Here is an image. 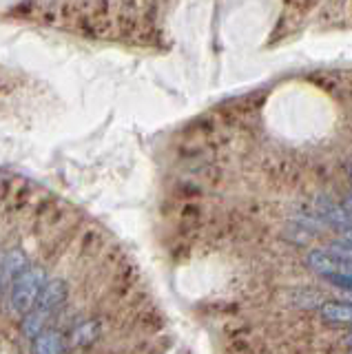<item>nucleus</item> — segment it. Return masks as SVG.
Here are the masks:
<instances>
[{"label": "nucleus", "mask_w": 352, "mask_h": 354, "mask_svg": "<svg viewBox=\"0 0 352 354\" xmlns=\"http://www.w3.org/2000/svg\"><path fill=\"white\" fill-rule=\"evenodd\" d=\"M45 286H47L45 270L38 268V266H29L25 272H20L14 279L12 295H9V304H12L14 315L27 317L36 308Z\"/></svg>", "instance_id": "obj_1"}, {"label": "nucleus", "mask_w": 352, "mask_h": 354, "mask_svg": "<svg viewBox=\"0 0 352 354\" xmlns=\"http://www.w3.org/2000/svg\"><path fill=\"white\" fill-rule=\"evenodd\" d=\"M64 299H67V286H64L62 279H51L47 281L45 290H42L40 299L36 308L31 310V313H38L42 319H49L51 315H56L58 310L62 308Z\"/></svg>", "instance_id": "obj_2"}, {"label": "nucleus", "mask_w": 352, "mask_h": 354, "mask_svg": "<svg viewBox=\"0 0 352 354\" xmlns=\"http://www.w3.org/2000/svg\"><path fill=\"white\" fill-rule=\"evenodd\" d=\"M29 268V263H27V257H25V252L23 250H9L5 254V259H3V281L5 286L7 283H14V279L20 274V272H25Z\"/></svg>", "instance_id": "obj_3"}, {"label": "nucleus", "mask_w": 352, "mask_h": 354, "mask_svg": "<svg viewBox=\"0 0 352 354\" xmlns=\"http://www.w3.org/2000/svg\"><path fill=\"white\" fill-rule=\"evenodd\" d=\"M322 317L328 324H352V304L326 301L322 306Z\"/></svg>", "instance_id": "obj_4"}, {"label": "nucleus", "mask_w": 352, "mask_h": 354, "mask_svg": "<svg viewBox=\"0 0 352 354\" xmlns=\"http://www.w3.org/2000/svg\"><path fill=\"white\" fill-rule=\"evenodd\" d=\"M34 350L36 354H64L62 337L53 330H45L34 339Z\"/></svg>", "instance_id": "obj_5"}, {"label": "nucleus", "mask_w": 352, "mask_h": 354, "mask_svg": "<svg viewBox=\"0 0 352 354\" xmlns=\"http://www.w3.org/2000/svg\"><path fill=\"white\" fill-rule=\"evenodd\" d=\"M98 337V326L93 324V321H89V324H82L73 330V343L75 346H86V343H91L93 339Z\"/></svg>", "instance_id": "obj_6"}, {"label": "nucleus", "mask_w": 352, "mask_h": 354, "mask_svg": "<svg viewBox=\"0 0 352 354\" xmlns=\"http://www.w3.org/2000/svg\"><path fill=\"white\" fill-rule=\"evenodd\" d=\"M344 239L352 243V228H346V230H344Z\"/></svg>", "instance_id": "obj_7"}, {"label": "nucleus", "mask_w": 352, "mask_h": 354, "mask_svg": "<svg viewBox=\"0 0 352 354\" xmlns=\"http://www.w3.org/2000/svg\"><path fill=\"white\" fill-rule=\"evenodd\" d=\"M346 208L352 213V197H350V199H346Z\"/></svg>", "instance_id": "obj_8"}, {"label": "nucleus", "mask_w": 352, "mask_h": 354, "mask_svg": "<svg viewBox=\"0 0 352 354\" xmlns=\"http://www.w3.org/2000/svg\"><path fill=\"white\" fill-rule=\"evenodd\" d=\"M350 354H352V352H350Z\"/></svg>", "instance_id": "obj_9"}]
</instances>
